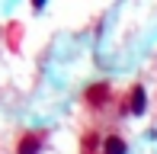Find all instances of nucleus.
Wrapping results in <instances>:
<instances>
[{
  "label": "nucleus",
  "instance_id": "nucleus-1",
  "mask_svg": "<svg viewBox=\"0 0 157 154\" xmlns=\"http://www.w3.org/2000/svg\"><path fill=\"white\" fill-rule=\"evenodd\" d=\"M42 138H45L42 132H29V135L19 141V154H35V151L42 148Z\"/></svg>",
  "mask_w": 157,
  "mask_h": 154
},
{
  "label": "nucleus",
  "instance_id": "nucleus-2",
  "mask_svg": "<svg viewBox=\"0 0 157 154\" xmlns=\"http://www.w3.org/2000/svg\"><path fill=\"white\" fill-rule=\"evenodd\" d=\"M109 100V83H93V87L87 90V103H93V106H99V103Z\"/></svg>",
  "mask_w": 157,
  "mask_h": 154
},
{
  "label": "nucleus",
  "instance_id": "nucleus-3",
  "mask_svg": "<svg viewBox=\"0 0 157 154\" xmlns=\"http://www.w3.org/2000/svg\"><path fill=\"white\" fill-rule=\"evenodd\" d=\"M103 154H125V141L119 135H106L103 138Z\"/></svg>",
  "mask_w": 157,
  "mask_h": 154
},
{
  "label": "nucleus",
  "instance_id": "nucleus-4",
  "mask_svg": "<svg viewBox=\"0 0 157 154\" xmlns=\"http://www.w3.org/2000/svg\"><path fill=\"white\" fill-rule=\"evenodd\" d=\"M128 106H132V113H144V90L141 87H132V96H128Z\"/></svg>",
  "mask_w": 157,
  "mask_h": 154
},
{
  "label": "nucleus",
  "instance_id": "nucleus-5",
  "mask_svg": "<svg viewBox=\"0 0 157 154\" xmlns=\"http://www.w3.org/2000/svg\"><path fill=\"white\" fill-rule=\"evenodd\" d=\"M10 45H13V48L19 45V26H10Z\"/></svg>",
  "mask_w": 157,
  "mask_h": 154
}]
</instances>
